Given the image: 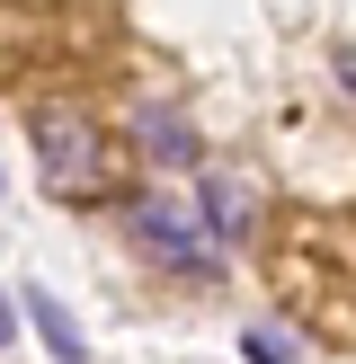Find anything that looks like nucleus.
Wrapping results in <instances>:
<instances>
[{
    "label": "nucleus",
    "mask_w": 356,
    "mask_h": 364,
    "mask_svg": "<svg viewBox=\"0 0 356 364\" xmlns=\"http://www.w3.org/2000/svg\"><path fill=\"white\" fill-rule=\"evenodd\" d=\"M27 134H36V178H45L53 196L89 205V196L107 187V134L89 116H71V107H36Z\"/></svg>",
    "instance_id": "1"
},
{
    "label": "nucleus",
    "mask_w": 356,
    "mask_h": 364,
    "mask_svg": "<svg viewBox=\"0 0 356 364\" xmlns=\"http://www.w3.org/2000/svg\"><path fill=\"white\" fill-rule=\"evenodd\" d=\"M125 231H134L169 276H223V240L205 231V213H196L187 196H142V205L125 213Z\"/></svg>",
    "instance_id": "2"
},
{
    "label": "nucleus",
    "mask_w": 356,
    "mask_h": 364,
    "mask_svg": "<svg viewBox=\"0 0 356 364\" xmlns=\"http://www.w3.org/2000/svg\"><path fill=\"white\" fill-rule=\"evenodd\" d=\"M134 151L152 160V169H196V124L178 116L169 98H142L134 107Z\"/></svg>",
    "instance_id": "3"
},
{
    "label": "nucleus",
    "mask_w": 356,
    "mask_h": 364,
    "mask_svg": "<svg viewBox=\"0 0 356 364\" xmlns=\"http://www.w3.org/2000/svg\"><path fill=\"white\" fill-rule=\"evenodd\" d=\"M196 213H205L214 240H241V231L258 223V187H249L241 169H205V205H196Z\"/></svg>",
    "instance_id": "4"
},
{
    "label": "nucleus",
    "mask_w": 356,
    "mask_h": 364,
    "mask_svg": "<svg viewBox=\"0 0 356 364\" xmlns=\"http://www.w3.org/2000/svg\"><path fill=\"white\" fill-rule=\"evenodd\" d=\"M27 320H36V338H45V355H53V364H89V338H80V320H71L63 302L45 294V284L27 294Z\"/></svg>",
    "instance_id": "5"
},
{
    "label": "nucleus",
    "mask_w": 356,
    "mask_h": 364,
    "mask_svg": "<svg viewBox=\"0 0 356 364\" xmlns=\"http://www.w3.org/2000/svg\"><path fill=\"white\" fill-rule=\"evenodd\" d=\"M241 347H249V364H285V347H276V338H267V329H249Z\"/></svg>",
    "instance_id": "6"
},
{
    "label": "nucleus",
    "mask_w": 356,
    "mask_h": 364,
    "mask_svg": "<svg viewBox=\"0 0 356 364\" xmlns=\"http://www.w3.org/2000/svg\"><path fill=\"white\" fill-rule=\"evenodd\" d=\"M9 329H18V311H9V302H0V347H9Z\"/></svg>",
    "instance_id": "7"
}]
</instances>
